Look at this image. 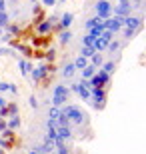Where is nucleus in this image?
<instances>
[{"label": "nucleus", "instance_id": "obj_29", "mask_svg": "<svg viewBox=\"0 0 146 154\" xmlns=\"http://www.w3.org/2000/svg\"><path fill=\"white\" fill-rule=\"evenodd\" d=\"M122 32H124V38L126 40L134 38V34H136V30H130V28H122Z\"/></svg>", "mask_w": 146, "mask_h": 154}, {"label": "nucleus", "instance_id": "obj_9", "mask_svg": "<svg viewBox=\"0 0 146 154\" xmlns=\"http://www.w3.org/2000/svg\"><path fill=\"white\" fill-rule=\"evenodd\" d=\"M46 74H48V66H40V68H32L30 70V76H32L34 82H40Z\"/></svg>", "mask_w": 146, "mask_h": 154}, {"label": "nucleus", "instance_id": "obj_38", "mask_svg": "<svg viewBox=\"0 0 146 154\" xmlns=\"http://www.w3.org/2000/svg\"><path fill=\"white\" fill-rule=\"evenodd\" d=\"M6 104H8V102H6V100H4V96H0V110H2V108H4V106H6Z\"/></svg>", "mask_w": 146, "mask_h": 154}, {"label": "nucleus", "instance_id": "obj_30", "mask_svg": "<svg viewBox=\"0 0 146 154\" xmlns=\"http://www.w3.org/2000/svg\"><path fill=\"white\" fill-rule=\"evenodd\" d=\"M56 120H50V118H48V120H46V128H56Z\"/></svg>", "mask_w": 146, "mask_h": 154}, {"label": "nucleus", "instance_id": "obj_2", "mask_svg": "<svg viewBox=\"0 0 146 154\" xmlns=\"http://www.w3.org/2000/svg\"><path fill=\"white\" fill-rule=\"evenodd\" d=\"M68 98H70L68 86H64V84H56L54 86V90H52V106L62 108V106L68 102Z\"/></svg>", "mask_w": 146, "mask_h": 154}, {"label": "nucleus", "instance_id": "obj_28", "mask_svg": "<svg viewBox=\"0 0 146 154\" xmlns=\"http://www.w3.org/2000/svg\"><path fill=\"white\" fill-rule=\"evenodd\" d=\"M94 40H96V38H92L90 34L82 36V46H88V48H92V46H94Z\"/></svg>", "mask_w": 146, "mask_h": 154}, {"label": "nucleus", "instance_id": "obj_17", "mask_svg": "<svg viewBox=\"0 0 146 154\" xmlns=\"http://www.w3.org/2000/svg\"><path fill=\"white\" fill-rule=\"evenodd\" d=\"M80 72H82V80H90V78H92V76L96 74V68H94V66H90V64H88V66H86L84 70H80Z\"/></svg>", "mask_w": 146, "mask_h": 154}, {"label": "nucleus", "instance_id": "obj_27", "mask_svg": "<svg viewBox=\"0 0 146 154\" xmlns=\"http://www.w3.org/2000/svg\"><path fill=\"white\" fill-rule=\"evenodd\" d=\"M56 128H46V140H50V142H54L56 140Z\"/></svg>", "mask_w": 146, "mask_h": 154}, {"label": "nucleus", "instance_id": "obj_7", "mask_svg": "<svg viewBox=\"0 0 146 154\" xmlns=\"http://www.w3.org/2000/svg\"><path fill=\"white\" fill-rule=\"evenodd\" d=\"M122 28H130V30H138L142 28V18L140 16H126V18H122Z\"/></svg>", "mask_w": 146, "mask_h": 154}, {"label": "nucleus", "instance_id": "obj_23", "mask_svg": "<svg viewBox=\"0 0 146 154\" xmlns=\"http://www.w3.org/2000/svg\"><path fill=\"white\" fill-rule=\"evenodd\" d=\"M60 114H62L60 108H56V106H50V110H48V118H50V120H56Z\"/></svg>", "mask_w": 146, "mask_h": 154}, {"label": "nucleus", "instance_id": "obj_37", "mask_svg": "<svg viewBox=\"0 0 146 154\" xmlns=\"http://www.w3.org/2000/svg\"><path fill=\"white\" fill-rule=\"evenodd\" d=\"M0 12H6V0H0Z\"/></svg>", "mask_w": 146, "mask_h": 154}, {"label": "nucleus", "instance_id": "obj_20", "mask_svg": "<svg viewBox=\"0 0 146 154\" xmlns=\"http://www.w3.org/2000/svg\"><path fill=\"white\" fill-rule=\"evenodd\" d=\"M102 30H104V26L100 24V26H94V28H90L88 32H86V34H90L92 38H96V40H98V38H100V34H102Z\"/></svg>", "mask_w": 146, "mask_h": 154}, {"label": "nucleus", "instance_id": "obj_31", "mask_svg": "<svg viewBox=\"0 0 146 154\" xmlns=\"http://www.w3.org/2000/svg\"><path fill=\"white\" fill-rule=\"evenodd\" d=\"M54 56H56V52H54V48H50V50L46 52V58H48V60H54Z\"/></svg>", "mask_w": 146, "mask_h": 154}, {"label": "nucleus", "instance_id": "obj_35", "mask_svg": "<svg viewBox=\"0 0 146 154\" xmlns=\"http://www.w3.org/2000/svg\"><path fill=\"white\" fill-rule=\"evenodd\" d=\"M8 90H10L12 94H18V88H16V86H14V84H8Z\"/></svg>", "mask_w": 146, "mask_h": 154}, {"label": "nucleus", "instance_id": "obj_1", "mask_svg": "<svg viewBox=\"0 0 146 154\" xmlns=\"http://www.w3.org/2000/svg\"><path fill=\"white\" fill-rule=\"evenodd\" d=\"M60 110H62V114L70 120V124H72V126H82L86 122V118H88V116L82 112V108L74 106V104H64Z\"/></svg>", "mask_w": 146, "mask_h": 154}, {"label": "nucleus", "instance_id": "obj_14", "mask_svg": "<svg viewBox=\"0 0 146 154\" xmlns=\"http://www.w3.org/2000/svg\"><path fill=\"white\" fill-rule=\"evenodd\" d=\"M100 70H102V72H106L108 76L114 74V70H116V62H114V60H108V62H104L100 66Z\"/></svg>", "mask_w": 146, "mask_h": 154}, {"label": "nucleus", "instance_id": "obj_34", "mask_svg": "<svg viewBox=\"0 0 146 154\" xmlns=\"http://www.w3.org/2000/svg\"><path fill=\"white\" fill-rule=\"evenodd\" d=\"M8 90V82H0V92H6Z\"/></svg>", "mask_w": 146, "mask_h": 154}, {"label": "nucleus", "instance_id": "obj_16", "mask_svg": "<svg viewBox=\"0 0 146 154\" xmlns=\"http://www.w3.org/2000/svg\"><path fill=\"white\" fill-rule=\"evenodd\" d=\"M98 40H100L104 46H108L114 40V34H112V32H108V30H102V34H100V38H98Z\"/></svg>", "mask_w": 146, "mask_h": 154}, {"label": "nucleus", "instance_id": "obj_12", "mask_svg": "<svg viewBox=\"0 0 146 154\" xmlns=\"http://www.w3.org/2000/svg\"><path fill=\"white\" fill-rule=\"evenodd\" d=\"M74 74H76L74 64L72 62H66V64H64V68H62V76H64V78H72Z\"/></svg>", "mask_w": 146, "mask_h": 154}, {"label": "nucleus", "instance_id": "obj_22", "mask_svg": "<svg viewBox=\"0 0 146 154\" xmlns=\"http://www.w3.org/2000/svg\"><path fill=\"white\" fill-rule=\"evenodd\" d=\"M10 24V16H8V12H0V28H6Z\"/></svg>", "mask_w": 146, "mask_h": 154}, {"label": "nucleus", "instance_id": "obj_6", "mask_svg": "<svg viewBox=\"0 0 146 154\" xmlns=\"http://www.w3.org/2000/svg\"><path fill=\"white\" fill-rule=\"evenodd\" d=\"M132 14V4L130 2H122V4H116L112 6V16H118V18H126Z\"/></svg>", "mask_w": 146, "mask_h": 154}, {"label": "nucleus", "instance_id": "obj_3", "mask_svg": "<svg viewBox=\"0 0 146 154\" xmlns=\"http://www.w3.org/2000/svg\"><path fill=\"white\" fill-rule=\"evenodd\" d=\"M94 12L96 16L100 18V20H106V18L112 16V4H110V0H98L94 4Z\"/></svg>", "mask_w": 146, "mask_h": 154}, {"label": "nucleus", "instance_id": "obj_33", "mask_svg": "<svg viewBox=\"0 0 146 154\" xmlns=\"http://www.w3.org/2000/svg\"><path fill=\"white\" fill-rule=\"evenodd\" d=\"M54 2H56V0H42L40 6H54Z\"/></svg>", "mask_w": 146, "mask_h": 154}, {"label": "nucleus", "instance_id": "obj_40", "mask_svg": "<svg viewBox=\"0 0 146 154\" xmlns=\"http://www.w3.org/2000/svg\"><path fill=\"white\" fill-rule=\"evenodd\" d=\"M50 154H56V152H50Z\"/></svg>", "mask_w": 146, "mask_h": 154}, {"label": "nucleus", "instance_id": "obj_26", "mask_svg": "<svg viewBox=\"0 0 146 154\" xmlns=\"http://www.w3.org/2000/svg\"><path fill=\"white\" fill-rule=\"evenodd\" d=\"M92 54H94V48H88V46H82V48H80V56H84V58L90 60Z\"/></svg>", "mask_w": 146, "mask_h": 154}, {"label": "nucleus", "instance_id": "obj_11", "mask_svg": "<svg viewBox=\"0 0 146 154\" xmlns=\"http://www.w3.org/2000/svg\"><path fill=\"white\" fill-rule=\"evenodd\" d=\"M88 62H90V66H94V68L98 70V68L102 66V64H104V58H102V54H100V52H94V54L90 56V60H88Z\"/></svg>", "mask_w": 146, "mask_h": 154}, {"label": "nucleus", "instance_id": "obj_15", "mask_svg": "<svg viewBox=\"0 0 146 154\" xmlns=\"http://www.w3.org/2000/svg\"><path fill=\"white\" fill-rule=\"evenodd\" d=\"M74 68H76V70H84L86 68V66H88V58H84V56H78V58H76V60H74Z\"/></svg>", "mask_w": 146, "mask_h": 154}, {"label": "nucleus", "instance_id": "obj_19", "mask_svg": "<svg viewBox=\"0 0 146 154\" xmlns=\"http://www.w3.org/2000/svg\"><path fill=\"white\" fill-rule=\"evenodd\" d=\"M58 38H60V44H68V42L72 40V32H70V30H62Z\"/></svg>", "mask_w": 146, "mask_h": 154}, {"label": "nucleus", "instance_id": "obj_24", "mask_svg": "<svg viewBox=\"0 0 146 154\" xmlns=\"http://www.w3.org/2000/svg\"><path fill=\"white\" fill-rule=\"evenodd\" d=\"M76 94H78L82 100H90V90L88 88H82L80 84H78V92H76Z\"/></svg>", "mask_w": 146, "mask_h": 154}, {"label": "nucleus", "instance_id": "obj_5", "mask_svg": "<svg viewBox=\"0 0 146 154\" xmlns=\"http://www.w3.org/2000/svg\"><path fill=\"white\" fill-rule=\"evenodd\" d=\"M102 26H104V30H108V32L116 34L118 30H122V18L110 16V18H106V20H102Z\"/></svg>", "mask_w": 146, "mask_h": 154}, {"label": "nucleus", "instance_id": "obj_4", "mask_svg": "<svg viewBox=\"0 0 146 154\" xmlns=\"http://www.w3.org/2000/svg\"><path fill=\"white\" fill-rule=\"evenodd\" d=\"M90 100L94 104V108H104L106 90H104V88H90Z\"/></svg>", "mask_w": 146, "mask_h": 154}, {"label": "nucleus", "instance_id": "obj_8", "mask_svg": "<svg viewBox=\"0 0 146 154\" xmlns=\"http://www.w3.org/2000/svg\"><path fill=\"white\" fill-rule=\"evenodd\" d=\"M72 20H74V14H72V12L62 14L60 20H58V24H56V28H60V30H70V24H72Z\"/></svg>", "mask_w": 146, "mask_h": 154}, {"label": "nucleus", "instance_id": "obj_32", "mask_svg": "<svg viewBox=\"0 0 146 154\" xmlns=\"http://www.w3.org/2000/svg\"><path fill=\"white\" fill-rule=\"evenodd\" d=\"M30 106H32V108H38V100L34 96H30Z\"/></svg>", "mask_w": 146, "mask_h": 154}, {"label": "nucleus", "instance_id": "obj_18", "mask_svg": "<svg viewBox=\"0 0 146 154\" xmlns=\"http://www.w3.org/2000/svg\"><path fill=\"white\" fill-rule=\"evenodd\" d=\"M100 24H102V20L98 16H94V18H88L84 22V26H86V30H90V28H94V26H100Z\"/></svg>", "mask_w": 146, "mask_h": 154}, {"label": "nucleus", "instance_id": "obj_36", "mask_svg": "<svg viewBox=\"0 0 146 154\" xmlns=\"http://www.w3.org/2000/svg\"><path fill=\"white\" fill-rule=\"evenodd\" d=\"M0 130H2V132L6 130V120L4 118H0Z\"/></svg>", "mask_w": 146, "mask_h": 154}, {"label": "nucleus", "instance_id": "obj_21", "mask_svg": "<svg viewBox=\"0 0 146 154\" xmlns=\"http://www.w3.org/2000/svg\"><path fill=\"white\" fill-rule=\"evenodd\" d=\"M18 126H20V118H18V116H12V118L6 122V128H8V130H14Z\"/></svg>", "mask_w": 146, "mask_h": 154}, {"label": "nucleus", "instance_id": "obj_10", "mask_svg": "<svg viewBox=\"0 0 146 154\" xmlns=\"http://www.w3.org/2000/svg\"><path fill=\"white\" fill-rule=\"evenodd\" d=\"M56 136L60 140H70L72 138V128H66V126H56Z\"/></svg>", "mask_w": 146, "mask_h": 154}, {"label": "nucleus", "instance_id": "obj_13", "mask_svg": "<svg viewBox=\"0 0 146 154\" xmlns=\"http://www.w3.org/2000/svg\"><path fill=\"white\" fill-rule=\"evenodd\" d=\"M18 68H20L22 76H28V74H30V70H32V64H30L28 60H18Z\"/></svg>", "mask_w": 146, "mask_h": 154}, {"label": "nucleus", "instance_id": "obj_39", "mask_svg": "<svg viewBox=\"0 0 146 154\" xmlns=\"http://www.w3.org/2000/svg\"><path fill=\"white\" fill-rule=\"evenodd\" d=\"M60 2H66V0H60Z\"/></svg>", "mask_w": 146, "mask_h": 154}, {"label": "nucleus", "instance_id": "obj_25", "mask_svg": "<svg viewBox=\"0 0 146 154\" xmlns=\"http://www.w3.org/2000/svg\"><path fill=\"white\" fill-rule=\"evenodd\" d=\"M120 48H122V42H118V40H112V42L106 46V50H110V52H118Z\"/></svg>", "mask_w": 146, "mask_h": 154}]
</instances>
